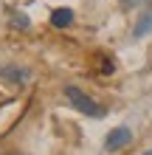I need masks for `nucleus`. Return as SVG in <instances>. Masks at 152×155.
<instances>
[{
  "mask_svg": "<svg viewBox=\"0 0 152 155\" xmlns=\"http://www.w3.org/2000/svg\"><path fill=\"white\" fill-rule=\"evenodd\" d=\"M65 99L76 107L79 113H85V116H93V118H102V116H104V107L96 102V99H90L87 93H82L76 85H68V87H65Z\"/></svg>",
  "mask_w": 152,
  "mask_h": 155,
  "instance_id": "obj_1",
  "label": "nucleus"
},
{
  "mask_svg": "<svg viewBox=\"0 0 152 155\" xmlns=\"http://www.w3.org/2000/svg\"><path fill=\"white\" fill-rule=\"evenodd\" d=\"M130 141H132L130 127H115V130L107 133V138H104V150H107V152H118L121 147H127Z\"/></svg>",
  "mask_w": 152,
  "mask_h": 155,
  "instance_id": "obj_2",
  "label": "nucleus"
},
{
  "mask_svg": "<svg viewBox=\"0 0 152 155\" xmlns=\"http://www.w3.org/2000/svg\"><path fill=\"white\" fill-rule=\"evenodd\" d=\"M152 31V3H147V12H141L138 17V23H135V28H132V37H147V34Z\"/></svg>",
  "mask_w": 152,
  "mask_h": 155,
  "instance_id": "obj_3",
  "label": "nucleus"
},
{
  "mask_svg": "<svg viewBox=\"0 0 152 155\" xmlns=\"http://www.w3.org/2000/svg\"><path fill=\"white\" fill-rule=\"evenodd\" d=\"M73 23V12L70 8H53L51 12V25L53 28H68Z\"/></svg>",
  "mask_w": 152,
  "mask_h": 155,
  "instance_id": "obj_4",
  "label": "nucleus"
},
{
  "mask_svg": "<svg viewBox=\"0 0 152 155\" xmlns=\"http://www.w3.org/2000/svg\"><path fill=\"white\" fill-rule=\"evenodd\" d=\"M11 25H14V28H28V25H31V20H28V17H25V14H11Z\"/></svg>",
  "mask_w": 152,
  "mask_h": 155,
  "instance_id": "obj_6",
  "label": "nucleus"
},
{
  "mask_svg": "<svg viewBox=\"0 0 152 155\" xmlns=\"http://www.w3.org/2000/svg\"><path fill=\"white\" fill-rule=\"evenodd\" d=\"M141 3H152V0H121L124 8H135V6H141Z\"/></svg>",
  "mask_w": 152,
  "mask_h": 155,
  "instance_id": "obj_7",
  "label": "nucleus"
},
{
  "mask_svg": "<svg viewBox=\"0 0 152 155\" xmlns=\"http://www.w3.org/2000/svg\"><path fill=\"white\" fill-rule=\"evenodd\" d=\"M144 155H152V150H147V152H144Z\"/></svg>",
  "mask_w": 152,
  "mask_h": 155,
  "instance_id": "obj_8",
  "label": "nucleus"
},
{
  "mask_svg": "<svg viewBox=\"0 0 152 155\" xmlns=\"http://www.w3.org/2000/svg\"><path fill=\"white\" fill-rule=\"evenodd\" d=\"M14 155H20V152H14Z\"/></svg>",
  "mask_w": 152,
  "mask_h": 155,
  "instance_id": "obj_9",
  "label": "nucleus"
},
{
  "mask_svg": "<svg viewBox=\"0 0 152 155\" xmlns=\"http://www.w3.org/2000/svg\"><path fill=\"white\" fill-rule=\"evenodd\" d=\"M0 79H8V82H28V71L25 68H17V65H8V68H0Z\"/></svg>",
  "mask_w": 152,
  "mask_h": 155,
  "instance_id": "obj_5",
  "label": "nucleus"
}]
</instances>
